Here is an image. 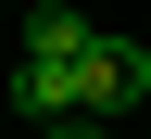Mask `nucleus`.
I'll return each instance as SVG.
<instances>
[{"instance_id": "obj_3", "label": "nucleus", "mask_w": 151, "mask_h": 139, "mask_svg": "<svg viewBox=\"0 0 151 139\" xmlns=\"http://www.w3.org/2000/svg\"><path fill=\"white\" fill-rule=\"evenodd\" d=\"M25 51H38V63H88V51H101V25H88L76 0H38V13H25Z\"/></svg>"}, {"instance_id": "obj_5", "label": "nucleus", "mask_w": 151, "mask_h": 139, "mask_svg": "<svg viewBox=\"0 0 151 139\" xmlns=\"http://www.w3.org/2000/svg\"><path fill=\"white\" fill-rule=\"evenodd\" d=\"M0 114H13V101H0Z\"/></svg>"}, {"instance_id": "obj_1", "label": "nucleus", "mask_w": 151, "mask_h": 139, "mask_svg": "<svg viewBox=\"0 0 151 139\" xmlns=\"http://www.w3.org/2000/svg\"><path fill=\"white\" fill-rule=\"evenodd\" d=\"M0 101L25 114V127H63V114H88V63H38V51H25V76H13Z\"/></svg>"}, {"instance_id": "obj_2", "label": "nucleus", "mask_w": 151, "mask_h": 139, "mask_svg": "<svg viewBox=\"0 0 151 139\" xmlns=\"http://www.w3.org/2000/svg\"><path fill=\"white\" fill-rule=\"evenodd\" d=\"M151 101V51L139 38H101V51H88V114H139Z\"/></svg>"}, {"instance_id": "obj_4", "label": "nucleus", "mask_w": 151, "mask_h": 139, "mask_svg": "<svg viewBox=\"0 0 151 139\" xmlns=\"http://www.w3.org/2000/svg\"><path fill=\"white\" fill-rule=\"evenodd\" d=\"M38 139H101V114H63V127H38Z\"/></svg>"}]
</instances>
